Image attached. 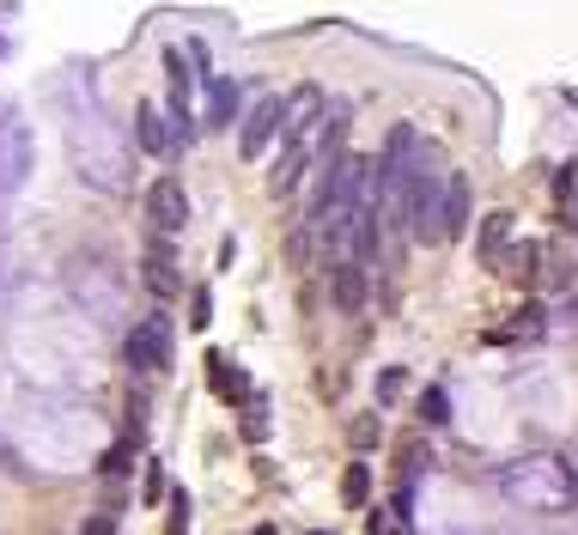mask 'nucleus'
I'll list each match as a JSON object with an SVG mask.
<instances>
[{
  "instance_id": "ddd939ff",
  "label": "nucleus",
  "mask_w": 578,
  "mask_h": 535,
  "mask_svg": "<svg viewBox=\"0 0 578 535\" xmlns=\"http://www.w3.org/2000/svg\"><path fill=\"white\" fill-rule=\"evenodd\" d=\"M469 207H475L469 177H451V183H444V238H463V231H469Z\"/></svg>"
},
{
  "instance_id": "473e14b6",
  "label": "nucleus",
  "mask_w": 578,
  "mask_h": 535,
  "mask_svg": "<svg viewBox=\"0 0 578 535\" xmlns=\"http://www.w3.org/2000/svg\"><path fill=\"white\" fill-rule=\"evenodd\" d=\"M402 535H409V530H402Z\"/></svg>"
},
{
  "instance_id": "20e7f679",
  "label": "nucleus",
  "mask_w": 578,
  "mask_h": 535,
  "mask_svg": "<svg viewBox=\"0 0 578 535\" xmlns=\"http://www.w3.org/2000/svg\"><path fill=\"white\" fill-rule=\"evenodd\" d=\"M317 116H329V110H323V86H292L287 116H280V153L311 147V123H317Z\"/></svg>"
},
{
  "instance_id": "39448f33",
  "label": "nucleus",
  "mask_w": 578,
  "mask_h": 535,
  "mask_svg": "<svg viewBox=\"0 0 578 535\" xmlns=\"http://www.w3.org/2000/svg\"><path fill=\"white\" fill-rule=\"evenodd\" d=\"M147 219H152V238H171V231L189 226V195H183L177 177H159L147 189Z\"/></svg>"
},
{
  "instance_id": "b1692460",
  "label": "nucleus",
  "mask_w": 578,
  "mask_h": 535,
  "mask_svg": "<svg viewBox=\"0 0 578 535\" xmlns=\"http://www.w3.org/2000/svg\"><path fill=\"white\" fill-rule=\"evenodd\" d=\"M189 518H196V511H189V493H177V499H171V518H165V535H183Z\"/></svg>"
},
{
  "instance_id": "2eb2a0df",
  "label": "nucleus",
  "mask_w": 578,
  "mask_h": 535,
  "mask_svg": "<svg viewBox=\"0 0 578 535\" xmlns=\"http://www.w3.org/2000/svg\"><path fill=\"white\" fill-rule=\"evenodd\" d=\"M500 268L517 280V286H530V280L542 275V244H536V238H524V244H512V250H505V262H500Z\"/></svg>"
},
{
  "instance_id": "a878e982",
  "label": "nucleus",
  "mask_w": 578,
  "mask_h": 535,
  "mask_svg": "<svg viewBox=\"0 0 578 535\" xmlns=\"http://www.w3.org/2000/svg\"><path fill=\"white\" fill-rule=\"evenodd\" d=\"M140 499H147V505L165 499V469H159V462H147V487H140Z\"/></svg>"
},
{
  "instance_id": "7c9ffc66",
  "label": "nucleus",
  "mask_w": 578,
  "mask_h": 535,
  "mask_svg": "<svg viewBox=\"0 0 578 535\" xmlns=\"http://www.w3.org/2000/svg\"><path fill=\"white\" fill-rule=\"evenodd\" d=\"M304 535H329V530H304Z\"/></svg>"
},
{
  "instance_id": "f03ea898",
  "label": "nucleus",
  "mask_w": 578,
  "mask_h": 535,
  "mask_svg": "<svg viewBox=\"0 0 578 535\" xmlns=\"http://www.w3.org/2000/svg\"><path fill=\"white\" fill-rule=\"evenodd\" d=\"M402 226H409L420 244H439L444 238V183H439V165H426V153H420V165H414V177H409Z\"/></svg>"
},
{
  "instance_id": "393cba45",
  "label": "nucleus",
  "mask_w": 578,
  "mask_h": 535,
  "mask_svg": "<svg viewBox=\"0 0 578 535\" xmlns=\"http://www.w3.org/2000/svg\"><path fill=\"white\" fill-rule=\"evenodd\" d=\"M573 195H578V165H566V170H554V201L566 207Z\"/></svg>"
},
{
  "instance_id": "9d476101",
  "label": "nucleus",
  "mask_w": 578,
  "mask_h": 535,
  "mask_svg": "<svg viewBox=\"0 0 578 535\" xmlns=\"http://www.w3.org/2000/svg\"><path fill=\"white\" fill-rule=\"evenodd\" d=\"M250 110H243V92H238V79H213L208 86V116L201 123L208 128H231V123H243Z\"/></svg>"
},
{
  "instance_id": "f257e3e1",
  "label": "nucleus",
  "mask_w": 578,
  "mask_h": 535,
  "mask_svg": "<svg viewBox=\"0 0 578 535\" xmlns=\"http://www.w3.org/2000/svg\"><path fill=\"white\" fill-rule=\"evenodd\" d=\"M500 499L517 511H536V518H566L578 511V469L554 450H524V457L500 462Z\"/></svg>"
},
{
  "instance_id": "2f4dec72",
  "label": "nucleus",
  "mask_w": 578,
  "mask_h": 535,
  "mask_svg": "<svg viewBox=\"0 0 578 535\" xmlns=\"http://www.w3.org/2000/svg\"><path fill=\"white\" fill-rule=\"evenodd\" d=\"M0 55H7V37H0Z\"/></svg>"
},
{
  "instance_id": "9b49d317",
  "label": "nucleus",
  "mask_w": 578,
  "mask_h": 535,
  "mask_svg": "<svg viewBox=\"0 0 578 535\" xmlns=\"http://www.w3.org/2000/svg\"><path fill=\"white\" fill-rule=\"evenodd\" d=\"M378 214H384V207H372V201H360V207H353V262H360V268H372V262H378V244H384Z\"/></svg>"
},
{
  "instance_id": "423d86ee",
  "label": "nucleus",
  "mask_w": 578,
  "mask_h": 535,
  "mask_svg": "<svg viewBox=\"0 0 578 535\" xmlns=\"http://www.w3.org/2000/svg\"><path fill=\"white\" fill-rule=\"evenodd\" d=\"M280 116H287V104H280V98H262V104L238 123V153L250 158V165H256V158L268 153V140L280 135Z\"/></svg>"
},
{
  "instance_id": "bb28decb",
  "label": "nucleus",
  "mask_w": 578,
  "mask_h": 535,
  "mask_svg": "<svg viewBox=\"0 0 578 535\" xmlns=\"http://www.w3.org/2000/svg\"><path fill=\"white\" fill-rule=\"evenodd\" d=\"M79 535H116V518H110V511H98V518H86V530Z\"/></svg>"
},
{
  "instance_id": "f3484780",
  "label": "nucleus",
  "mask_w": 578,
  "mask_h": 535,
  "mask_svg": "<svg viewBox=\"0 0 578 535\" xmlns=\"http://www.w3.org/2000/svg\"><path fill=\"white\" fill-rule=\"evenodd\" d=\"M542 305H536V298H524V305H517V317H512V329H500V335H493V341H517V335H524V341H530V335H542Z\"/></svg>"
},
{
  "instance_id": "7ed1b4c3",
  "label": "nucleus",
  "mask_w": 578,
  "mask_h": 535,
  "mask_svg": "<svg viewBox=\"0 0 578 535\" xmlns=\"http://www.w3.org/2000/svg\"><path fill=\"white\" fill-rule=\"evenodd\" d=\"M122 366L128 371H165L171 366V317L165 310H147V317L122 335Z\"/></svg>"
},
{
  "instance_id": "1a4fd4ad",
  "label": "nucleus",
  "mask_w": 578,
  "mask_h": 535,
  "mask_svg": "<svg viewBox=\"0 0 578 535\" xmlns=\"http://www.w3.org/2000/svg\"><path fill=\"white\" fill-rule=\"evenodd\" d=\"M329 298H335L341 317H360L365 310V268L360 262H335L329 268Z\"/></svg>"
},
{
  "instance_id": "4468645a",
  "label": "nucleus",
  "mask_w": 578,
  "mask_h": 535,
  "mask_svg": "<svg viewBox=\"0 0 578 535\" xmlns=\"http://www.w3.org/2000/svg\"><path fill=\"white\" fill-rule=\"evenodd\" d=\"M208 383L219 390V396H243L256 402V390H250V378H243L238 366H226V353H208Z\"/></svg>"
},
{
  "instance_id": "f8f14e48",
  "label": "nucleus",
  "mask_w": 578,
  "mask_h": 535,
  "mask_svg": "<svg viewBox=\"0 0 578 535\" xmlns=\"http://www.w3.org/2000/svg\"><path fill=\"white\" fill-rule=\"evenodd\" d=\"M505 250H512V214H505V207H500V214H487V219H481V238H475V256H481L487 268H500V262H505Z\"/></svg>"
},
{
  "instance_id": "0eeeda50",
  "label": "nucleus",
  "mask_w": 578,
  "mask_h": 535,
  "mask_svg": "<svg viewBox=\"0 0 578 535\" xmlns=\"http://www.w3.org/2000/svg\"><path fill=\"white\" fill-rule=\"evenodd\" d=\"M140 280H147V292L152 298H183V268H177V256H171V244L165 238H152L147 244V262H140Z\"/></svg>"
},
{
  "instance_id": "c756f323",
  "label": "nucleus",
  "mask_w": 578,
  "mask_h": 535,
  "mask_svg": "<svg viewBox=\"0 0 578 535\" xmlns=\"http://www.w3.org/2000/svg\"><path fill=\"white\" fill-rule=\"evenodd\" d=\"M250 535H280V530H274V523H256V530H250Z\"/></svg>"
},
{
  "instance_id": "6e6552de",
  "label": "nucleus",
  "mask_w": 578,
  "mask_h": 535,
  "mask_svg": "<svg viewBox=\"0 0 578 535\" xmlns=\"http://www.w3.org/2000/svg\"><path fill=\"white\" fill-rule=\"evenodd\" d=\"M135 140H140V153H147V158L177 153V128H171V110L140 104V110H135Z\"/></svg>"
},
{
  "instance_id": "4be33fe9",
  "label": "nucleus",
  "mask_w": 578,
  "mask_h": 535,
  "mask_svg": "<svg viewBox=\"0 0 578 535\" xmlns=\"http://www.w3.org/2000/svg\"><path fill=\"white\" fill-rule=\"evenodd\" d=\"M208 322H213V292L196 286L189 292V329H208Z\"/></svg>"
},
{
  "instance_id": "cd10ccee",
  "label": "nucleus",
  "mask_w": 578,
  "mask_h": 535,
  "mask_svg": "<svg viewBox=\"0 0 578 535\" xmlns=\"http://www.w3.org/2000/svg\"><path fill=\"white\" fill-rule=\"evenodd\" d=\"M365 535H390V518L384 511H365Z\"/></svg>"
},
{
  "instance_id": "6ab92c4d",
  "label": "nucleus",
  "mask_w": 578,
  "mask_h": 535,
  "mask_svg": "<svg viewBox=\"0 0 578 535\" xmlns=\"http://www.w3.org/2000/svg\"><path fill=\"white\" fill-rule=\"evenodd\" d=\"M414 413H420L426 426H444V420H451V396H444L439 383H432V390H420V402H414Z\"/></svg>"
},
{
  "instance_id": "aec40b11",
  "label": "nucleus",
  "mask_w": 578,
  "mask_h": 535,
  "mask_svg": "<svg viewBox=\"0 0 578 535\" xmlns=\"http://www.w3.org/2000/svg\"><path fill=\"white\" fill-rule=\"evenodd\" d=\"M128 469H135V438L110 444V450H104V462H98V474H104V481H122Z\"/></svg>"
},
{
  "instance_id": "412c9836",
  "label": "nucleus",
  "mask_w": 578,
  "mask_h": 535,
  "mask_svg": "<svg viewBox=\"0 0 578 535\" xmlns=\"http://www.w3.org/2000/svg\"><path fill=\"white\" fill-rule=\"evenodd\" d=\"M238 426H243V438H250V444L268 438V408H262V396H256V402H243V420H238Z\"/></svg>"
},
{
  "instance_id": "5701e85b",
  "label": "nucleus",
  "mask_w": 578,
  "mask_h": 535,
  "mask_svg": "<svg viewBox=\"0 0 578 535\" xmlns=\"http://www.w3.org/2000/svg\"><path fill=\"white\" fill-rule=\"evenodd\" d=\"M402 390H409V378H402V371H378V408L402 402Z\"/></svg>"
},
{
  "instance_id": "a211bd4d",
  "label": "nucleus",
  "mask_w": 578,
  "mask_h": 535,
  "mask_svg": "<svg viewBox=\"0 0 578 535\" xmlns=\"http://www.w3.org/2000/svg\"><path fill=\"white\" fill-rule=\"evenodd\" d=\"M348 444L353 450H378L384 444V413H360V420L348 426Z\"/></svg>"
},
{
  "instance_id": "c85d7f7f",
  "label": "nucleus",
  "mask_w": 578,
  "mask_h": 535,
  "mask_svg": "<svg viewBox=\"0 0 578 535\" xmlns=\"http://www.w3.org/2000/svg\"><path fill=\"white\" fill-rule=\"evenodd\" d=\"M561 219H566V226L578 231V195H573V201H566V207H561Z\"/></svg>"
},
{
  "instance_id": "dca6fc26",
  "label": "nucleus",
  "mask_w": 578,
  "mask_h": 535,
  "mask_svg": "<svg viewBox=\"0 0 578 535\" xmlns=\"http://www.w3.org/2000/svg\"><path fill=\"white\" fill-rule=\"evenodd\" d=\"M341 499L360 505V511L372 505V462H365V457H353L348 469H341Z\"/></svg>"
}]
</instances>
